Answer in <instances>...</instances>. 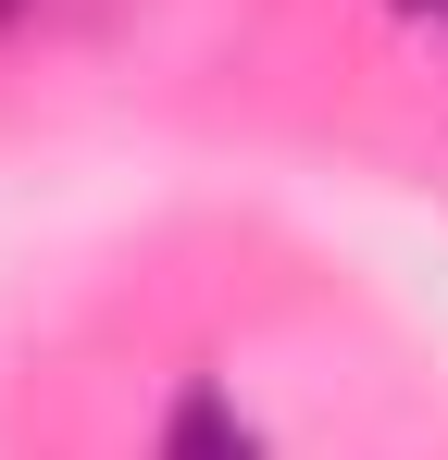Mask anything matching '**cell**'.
Instances as JSON below:
<instances>
[{"mask_svg":"<svg viewBox=\"0 0 448 460\" xmlns=\"http://www.w3.org/2000/svg\"><path fill=\"white\" fill-rule=\"evenodd\" d=\"M162 460H262V436H249V423H237V398L200 374L175 411H162Z\"/></svg>","mask_w":448,"mask_h":460,"instance_id":"obj_1","label":"cell"}]
</instances>
